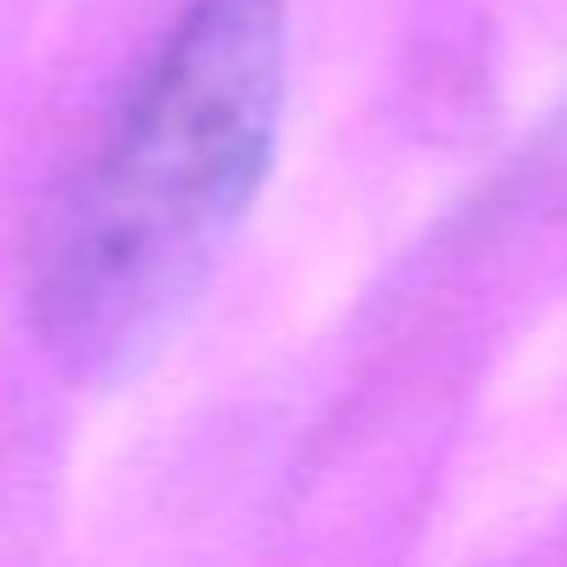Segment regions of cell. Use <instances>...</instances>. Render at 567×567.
Listing matches in <instances>:
<instances>
[{
	"label": "cell",
	"instance_id": "obj_1",
	"mask_svg": "<svg viewBox=\"0 0 567 567\" xmlns=\"http://www.w3.org/2000/svg\"><path fill=\"white\" fill-rule=\"evenodd\" d=\"M284 0H189L56 200L34 334L79 384L134 379L245 223L284 117Z\"/></svg>",
	"mask_w": 567,
	"mask_h": 567
}]
</instances>
